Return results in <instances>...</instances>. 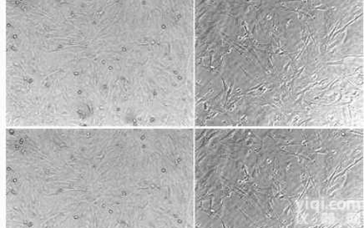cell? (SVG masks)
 Returning <instances> with one entry per match:
<instances>
[{"label":"cell","mask_w":364,"mask_h":228,"mask_svg":"<svg viewBox=\"0 0 364 228\" xmlns=\"http://www.w3.org/2000/svg\"><path fill=\"white\" fill-rule=\"evenodd\" d=\"M79 13L81 125L194 126L193 2H91Z\"/></svg>","instance_id":"cell-1"}]
</instances>
